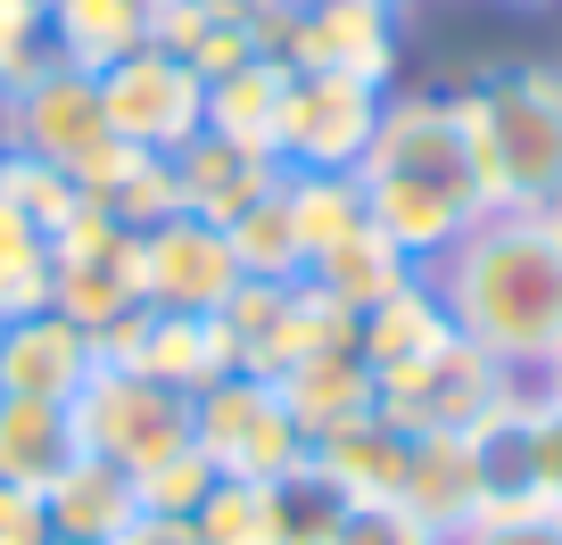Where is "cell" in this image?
Returning <instances> with one entry per match:
<instances>
[{
    "instance_id": "obj_1",
    "label": "cell",
    "mask_w": 562,
    "mask_h": 545,
    "mask_svg": "<svg viewBox=\"0 0 562 545\" xmlns=\"http://www.w3.org/2000/svg\"><path fill=\"white\" fill-rule=\"evenodd\" d=\"M364 215L405 248L414 264H439L472 224H488L496 198L480 174V141H472V107L456 83H397L381 107L364 166H356Z\"/></svg>"
},
{
    "instance_id": "obj_2",
    "label": "cell",
    "mask_w": 562,
    "mask_h": 545,
    "mask_svg": "<svg viewBox=\"0 0 562 545\" xmlns=\"http://www.w3.org/2000/svg\"><path fill=\"white\" fill-rule=\"evenodd\" d=\"M456 331L505 372L538 381L562 348V231L546 215H488L439 264H422Z\"/></svg>"
},
{
    "instance_id": "obj_3",
    "label": "cell",
    "mask_w": 562,
    "mask_h": 545,
    "mask_svg": "<svg viewBox=\"0 0 562 545\" xmlns=\"http://www.w3.org/2000/svg\"><path fill=\"white\" fill-rule=\"evenodd\" d=\"M456 91L472 107L496 215H562V67L554 58H496Z\"/></svg>"
},
{
    "instance_id": "obj_4",
    "label": "cell",
    "mask_w": 562,
    "mask_h": 545,
    "mask_svg": "<svg viewBox=\"0 0 562 545\" xmlns=\"http://www.w3.org/2000/svg\"><path fill=\"white\" fill-rule=\"evenodd\" d=\"M75 430H83V455L149 479L166 455H182V446L199 439V413H191V397H175L166 381L100 355V372H91L83 397H75Z\"/></svg>"
},
{
    "instance_id": "obj_5",
    "label": "cell",
    "mask_w": 562,
    "mask_h": 545,
    "mask_svg": "<svg viewBox=\"0 0 562 545\" xmlns=\"http://www.w3.org/2000/svg\"><path fill=\"white\" fill-rule=\"evenodd\" d=\"M0 141L50 158L58 174H75L83 191L124 158L116 124H108V107H100V75H83V67H50V75H34V83L0 91Z\"/></svg>"
},
{
    "instance_id": "obj_6",
    "label": "cell",
    "mask_w": 562,
    "mask_h": 545,
    "mask_svg": "<svg viewBox=\"0 0 562 545\" xmlns=\"http://www.w3.org/2000/svg\"><path fill=\"white\" fill-rule=\"evenodd\" d=\"M381 83H356V75H299L281 83V116H273V166L281 174H356L381 133Z\"/></svg>"
},
{
    "instance_id": "obj_7",
    "label": "cell",
    "mask_w": 562,
    "mask_h": 545,
    "mask_svg": "<svg viewBox=\"0 0 562 545\" xmlns=\"http://www.w3.org/2000/svg\"><path fill=\"white\" fill-rule=\"evenodd\" d=\"M281 67L356 75V83L397 91V75H405V9L397 0H290Z\"/></svg>"
},
{
    "instance_id": "obj_8",
    "label": "cell",
    "mask_w": 562,
    "mask_h": 545,
    "mask_svg": "<svg viewBox=\"0 0 562 545\" xmlns=\"http://www.w3.org/2000/svg\"><path fill=\"white\" fill-rule=\"evenodd\" d=\"M191 413H199V446L215 455L224 479H281L290 463L315 455V439L299 430V413L281 405L265 372H224Z\"/></svg>"
},
{
    "instance_id": "obj_9",
    "label": "cell",
    "mask_w": 562,
    "mask_h": 545,
    "mask_svg": "<svg viewBox=\"0 0 562 545\" xmlns=\"http://www.w3.org/2000/svg\"><path fill=\"white\" fill-rule=\"evenodd\" d=\"M100 107H108V124H116V141L149 149V158H175V149H191L199 133H207V83H199L182 58L149 50V42L100 75Z\"/></svg>"
},
{
    "instance_id": "obj_10",
    "label": "cell",
    "mask_w": 562,
    "mask_h": 545,
    "mask_svg": "<svg viewBox=\"0 0 562 545\" xmlns=\"http://www.w3.org/2000/svg\"><path fill=\"white\" fill-rule=\"evenodd\" d=\"M50 306L67 322H83L91 339L116 331L140 306V231H124V224H108V215L83 207L50 240Z\"/></svg>"
},
{
    "instance_id": "obj_11",
    "label": "cell",
    "mask_w": 562,
    "mask_h": 545,
    "mask_svg": "<svg viewBox=\"0 0 562 545\" xmlns=\"http://www.w3.org/2000/svg\"><path fill=\"white\" fill-rule=\"evenodd\" d=\"M348 306H331L315 282H240L224 306V339H232V364L240 372H265V381H281V372L299 364V355H315L323 339L348 331Z\"/></svg>"
},
{
    "instance_id": "obj_12",
    "label": "cell",
    "mask_w": 562,
    "mask_h": 545,
    "mask_svg": "<svg viewBox=\"0 0 562 545\" xmlns=\"http://www.w3.org/2000/svg\"><path fill=\"white\" fill-rule=\"evenodd\" d=\"M505 388H521V372H505L488 348H472V339L456 331L447 348L422 355V364L381 372V413L405 422V430H472Z\"/></svg>"
},
{
    "instance_id": "obj_13",
    "label": "cell",
    "mask_w": 562,
    "mask_h": 545,
    "mask_svg": "<svg viewBox=\"0 0 562 545\" xmlns=\"http://www.w3.org/2000/svg\"><path fill=\"white\" fill-rule=\"evenodd\" d=\"M240 257H232V231L207 215H166V224L140 231V306L158 315H224L232 289H240Z\"/></svg>"
},
{
    "instance_id": "obj_14",
    "label": "cell",
    "mask_w": 562,
    "mask_h": 545,
    "mask_svg": "<svg viewBox=\"0 0 562 545\" xmlns=\"http://www.w3.org/2000/svg\"><path fill=\"white\" fill-rule=\"evenodd\" d=\"M100 355L108 364H133L149 381H166L175 397H207L232 364V339H224V315H158V306H133L116 331H100Z\"/></svg>"
},
{
    "instance_id": "obj_15",
    "label": "cell",
    "mask_w": 562,
    "mask_h": 545,
    "mask_svg": "<svg viewBox=\"0 0 562 545\" xmlns=\"http://www.w3.org/2000/svg\"><path fill=\"white\" fill-rule=\"evenodd\" d=\"M100 372V339L83 322H67L58 306L0 322V397H42V405H75L83 381Z\"/></svg>"
},
{
    "instance_id": "obj_16",
    "label": "cell",
    "mask_w": 562,
    "mask_h": 545,
    "mask_svg": "<svg viewBox=\"0 0 562 545\" xmlns=\"http://www.w3.org/2000/svg\"><path fill=\"white\" fill-rule=\"evenodd\" d=\"M463 455H472V496L480 512H513L538 504V381L505 388V397L463 430Z\"/></svg>"
},
{
    "instance_id": "obj_17",
    "label": "cell",
    "mask_w": 562,
    "mask_h": 545,
    "mask_svg": "<svg viewBox=\"0 0 562 545\" xmlns=\"http://www.w3.org/2000/svg\"><path fill=\"white\" fill-rule=\"evenodd\" d=\"M273 388H281V405L299 413L306 439H331L339 422H356V413H372V405H381V372H372V355L356 348V322H348L339 339H323L315 355H299Z\"/></svg>"
},
{
    "instance_id": "obj_18",
    "label": "cell",
    "mask_w": 562,
    "mask_h": 545,
    "mask_svg": "<svg viewBox=\"0 0 562 545\" xmlns=\"http://www.w3.org/2000/svg\"><path fill=\"white\" fill-rule=\"evenodd\" d=\"M149 50L182 58L199 83H215V75L265 58L257 50V0H158L149 9Z\"/></svg>"
},
{
    "instance_id": "obj_19",
    "label": "cell",
    "mask_w": 562,
    "mask_h": 545,
    "mask_svg": "<svg viewBox=\"0 0 562 545\" xmlns=\"http://www.w3.org/2000/svg\"><path fill=\"white\" fill-rule=\"evenodd\" d=\"M273 182H281V166L265 158V149L224 141V133H199L191 149H175V198H182V215H207V224H224V231L240 224Z\"/></svg>"
},
{
    "instance_id": "obj_20",
    "label": "cell",
    "mask_w": 562,
    "mask_h": 545,
    "mask_svg": "<svg viewBox=\"0 0 562 545\" xmlns=\"http://www.w3.org/2000/svg\"><path fill=\"white\" fill-rule=\"evenodd\" d=\"M83 463V430L75 405H42V397H0V479L25 496H50L58 479Z\"/></svg>"
},
{
    "instance_id": "obj_21",
    "label": "cell",
    "mask_w": 562,
    "mask_h": 545,
    "mask_svg": "<svg viewBox=\"0 0 562 545\" xmlns=\"http://www.w3.org/2000/svg\"><path fill=\"white\" fill-rule=\"evenodd\" d=\"M42 512H50L58 545H116L124 529L140 521V479L116 472V463H100V455H83L50 496H42Z\"/></svg>"
},
{
    "instance_id": "obj_22",
    "label": "cell",
    "mask_w": 562,
    "mask_h": 545,
    "mask_svg": "<svg viewBox=\"0 0 562 545\" xmlns=\"http://www.w3.org/2000/svg\"><path fill=\"white\" fill-rule=\"evenodd\" d=\"M414 273H422V264L405 257V248L389 240V231L372 224V215H364V224H348V231H339V240L323 248L315 264H306V282H315V289H323V298H331V306H348V315H364V306H381L389 289H405V282H414Z\"/></svg>"
},
{
    "instance_id": "obj_23",
    "label": "cell",
    "mask_w": 562,
    "mask_h": 545,
    "mask_svg": "<svg viewBox=\"0 0 562 545\" xmlns=\"http://www.w3.org/2000/svg\"><path fill=\"white\" fill-rule=\"evenodd\" d=\"M447 339H456V315H447V298L430 289V273H414L405 289H389L381 306L356 315V348L372 355V372H405L430 348H447Z\"/></svg>"
},
{
    "instance_id": "obj_24",
    "label": "cell",
    "mask_w": 562,
    "mask_h": 545,
    "mask_svg": "<svg viewBox=\"0 0 562 545\" xmlns=\"http://www.w3.org/2000/svg\"><path fill=\"white\" fill-rule=\"evenodd\" d=\"M315 463L339 479L348 496H405V463H414V430L389 422L381 405L339 422L331 439H315Z\"/></svg>"
},
{
    "instance_id": "obj_25",
    "label": "cell",
    "mask_w": 562,
    "mask_h": 545,
    "mask_svg": "<svg viewBox=\"0 0 562 545\" xmlns=\"http://www.w3.org/2000/svg\"><path fill=\"white\" fill-rule=\"evenodd\" d=\"M149 9H158V0H50L58 67L108 75L116 58H133L140 42H149Z\"/></svg>"
},
{
    "instance_id": "obj_26",
    "label": "cell",
    "mask_w": 562,
    "mask_h": 545,
    "mask_svg": "<svg viewBox=\"0 0 562 545\" xmlns=\"http://www.w3.org/2000/svg\"><path fill=\"white\" fill-rule=\"evenodd\" d=\"M397 504H414L422 521L447 529V537L472 521L480 496H472V455H463V430H414V463H405V496H397Z\"/></svg>"
},
{
    "instance_id": "obj_27",
    "label": "cell",
    "mask_w": 562,
    "mask_h": 545,
    "mask_svg": "<svg viewBox=\"0 0 562 545\" xmlns=\"http://www.w3.org/2000/svg\"><path fill=\"white\" fill-rule=\"evenodd\" d=\"M281 83H290V67H281V58H248V67L215 75V83H207V133H224V141L265 149V158H273Z\"/></svg>"
},
{
    "instance_id": "obj_28",
    "label": "cell",
    "mask_w": 562,
    "mask_h": 545,
    "mask_svg": "<svg viewBox=\"0 0 562 545\" xmlns=\"http://www.w3.org/2000/svg\"><path fill=\"white\" fill-rule=\"evenodd\" d=\"M83 207L108 215V224H124V231H149V224H166V215H182V198H175V158L124 149V158L83 191Z\"/></svg>"
},
{
    "instance_id": "obj_29",
    "label": "cell",
    "mask_w": 562,
    "mask_h": 545,
    "mask_svg": "<svg viewBox=\"0 0 562 545\" xmlns=\"http://www.w3.org/2000/svg\"><path fill=\"white\" fill-rule=\"evenodd\" d=\"M232 257L248 282H306V248H299V215H290V174L232 224Z\"/></svg>"
},
{
    "instance_id": "obj_30",
    "label": "cell",
    "mask_w": 562,
    "mask_h": 545,
    "mask_svg": "<svg viewBox=\"0 0 562 545\" xmlns=\"http://www.w3.org/2000/svg\"><path fill=\"white\" fill-rule=\"evenodd\" d=\"M0 207H18L42 240H58V231L83 215V182L58 174V166L34 158V149H9V141H0Z\"/></svg>"
},
{
    "instance_id": "obj_31",
    "label": "cell",
    "mask_w": 562,
    "mask_h": 545,
    "mask_svg": "<svg viewBox=\"0 0 562 545\" xmlns=\"http://www.w3.org/2000/svg\"><path fill=\"white\" fill-rule=\"evenodd\" d=\"M265 488H273V529H281V545H323V537L339 529V512L356 504V496L339 488V479L323 472L315 455L290 463L281 479H265Z\"/></svg>"
},
{
    "instance_id": "obj_32",
    "label": "cell",
    "mask_w": 562,
    "mask_h": 545,
    "mask_svg": "<svg viewBox=\"0 0 562 545\" xmlns=\"http://www.w3.org/2000/svg\"><path fill=\"white\" fill-rule=\"evenodd\" d=\"M199 545H281L273 529V488L265 479H215V496L191 512Z\"/></svg>"
},
{
    "instance_id": "obj_33",
    "label": "cell",
    "mask_w": 562,
    "mask_h": 545,
    "mask_svg": "<svg viewBox=\"0 0 562 545\" xmlns=\"http://www.w3.org/2000/svg\"><path fill=\"white\" fill-rule=\"evenodd\" d=\"M50 306V240L18 207H0V322Z\"/></svg>"
},
{
    "instance_id": "obj_34",
    "label": "cell",
    "mask_w": 562,
    "mask_h": 545,
    "mask_svg": "<svg viewBox=\"0 0 562 545\" xmlns=\"http://www.w3.org/2000/svg\"><path fill=\"white\" fill-rule=\"evenodd\" d=\"M323 545H447V529H430L414 504H397V496H356Z\"/></svg>"
},
{
    "instance_id": "obj_35",
    "label": "cell",
    "mask_w": 562,
    "mask_h": 545,
    "mask_svg": "<svg viewBox=\"0 0 562 545\" xmlns=\"http://www.w3.org/2000/svg\"><path fill=\"white\" fill-rule=\"evenodd\" d=\"M215 479H224V472H215V455H207V446L191 439L182 455H166L158 472L140 479V512H166V521H191V512H199V504L215 496Z\"/></svg>"
},
{
    "instance_id": "obj_36",
    "label": "cell",
    "mask_w": 562,
    "mask_h": 545,
    "mask_svg": "<svg viewBox=\"0 0 562 545\" xmlns=\"http://www.w3.org/2000/svg\"><path fill=\"white\" fill-rule=\"evenodd\" d=\"M447 545H562L554 504H513V512H472Z\"/></svg>"
},
{
    "instance_id": "obj_37",
    "label": "cell",
    "mask_w": 562,
    "mask_h": 545,
    "mask_svg": "<svg viewBox=\"0 0 562 545\" xmlns=\"http://www.w3.org/2000/svg\"><path fill=\"white\" fill-rule=\"evenodd\" d=\"M538 504L562 512V397L538 388Z\"/></svg>"
},
{
    "instance_id": "obj_38",
    "label": "cell",
    "mask_w": 562,
    "mask_h": 545,
    "mask_svg": "<svg viewBox=\"0 0 562 545\" xmlns=\"http://www.w3.org/2000/svg\"><path fill=\"white\" fill-rule=\"evenodd\" d=\"M0 545H50V512H42V496L9 488V479H0Z\"/></svg>"
},
{
    "instance_id": "obj_39",
    "label": "cell",
    "mask_w": 562,
    "mask_h": 545,
    "mask_svg": "<svg viewBox=\"0 0 562 545\" xmlns=\"http://www.w3.org/2000/svg\"><path fill=\"white\" fill-rule=\"evenodd\" d=\"M116 545H199V537H191V521H166V512H140V521L124 529Z\"/></svg>"
},
{
    "instance_id": "obj_40",
    "label": "cell",
    "mask_w": 562,
    "mask_h": 545,
    "mask_svg": "<svg viewBox=\"0 0 562 545\" xmlns=\"http://www.w3.org/2000/svg\"><path fill=\"white\" fill-rule=\"evenodd\" d=\"M538 388H546V397H562V348H554V364L538 372Z\"/></svg>"
},
{
    "instance_id": "obj_41",
    "label": "cell",
    "mask_w": 562,
    "mask_h": 545,
    "mask_svg": "<svg viewBox=\"0 0 562 545\" xmlns=\"http://www.w3.org/2000/svg\"><path fill=\"white\" fill-rule=\"evenodd\" d=\"M505 9H562V0H505Z\"/></svg>"
},
{
    "instance_id": "obj_42",
    "label": "cell",
    "mask_w": 562,
    "mask_h": 545,
    "mask_svg": "<svg viewBox=\"0 0 562 545\" xmlns=\"http://www.w3.org/2000/svg\"><path fill=\"white\" fill-rule=\"evenodd\" d=\"M397 9H422V0H397Z\"/></svg>"
},
{
    "instance_id": "obj_43",
    "label": "cell",
    "mask_w": 562,
    "mask_h": 545,
    "mask_svg": "<svg viewBox=\"0 0 562 545\" xmlns=\"http://www.w3.org/2000/svg\"><path fill=\"white\" fill-rule=\"evenodd\" d=\"M546 224H554V231H562V215H546Z\"/></svg>"
},
{
    "instance_id": "obj_44",
    "label": "cell",
    "mask_w": 562,
    "mask_h": 545,
    "mask_svg": "<svg viewBox=\"0 0 562 545\" xmlns=\"http://www.w3.org/2000/svg\"><path fill=\"white\" fill-rule=\"evenodd\" d=\"M554 67H562V50H554Z\"/></svg>"
},
{
    "instance_id": "obj_45",
    "label": "cell",
    "mask_w": 562,
    "mask_h": 545,
    "mask_svg": "<svg viewBox=\"0 0 562 545\" xmlns=\"http://www.w3.org/2000/svg\"><path fill=\"white\" fill-rule=\"evenodd\" d=\"M50 545H58V537H50Z\"/></svg>"
}]
</instances>
